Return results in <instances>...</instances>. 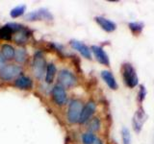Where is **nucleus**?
Returning a JSON list of instances; mask_svg holds the SVG:
<instances>
[{
    "label": "nucleus",
    "instance_id": "nucleus-1",
    "mask_svg": "<svg viewBox=\"0 0 154 144\" xmlns=\"http://www.w3.org/2000/svg\"><path fill=\"white\" fill-rule=\"evenodd\" d=\"M46 62L45 59V56L42 52H37L35 56L33 58V62H32V71L34 76L37 79L41 80L43 75L45 74V69H46Z\"/></svg>",
    "mask_w": 154,
    "mask_h": 144
},
{
    "label": "nucleus",
    "instance_id": "nucleus-2",
    "mask_svg": "<svg viewBox=\"0 0 154 144\" xmlns=\"http://www.w3.org/2000/svg\"><path fill=\"white\" fill-rule=\"evenodd\" d=\"M122 75L124 81V84L129 88H135L138 85V76L136 70L131 64L125 62L122 65Z\"/></svg>",
    "mask_w": 154,
    "mask_h": 144
},
{
    "label": "nucleus",
    "instance_id": "nucleus-3",
    "mask_svg": "<svg viewBox=\"0 0 154 144\" xmlns=\"http://www.w3.org/2000/svg\"><path fill=\"white\" fill-rule=\"evenodd\" d=\"M22 72V67L20 65L10 64H5L0 68V80L4 82L12 81L13 79L17 78L18 75H20Z\"/></svg>",
    "mask_w": 154,
    "mask_h": 144
},
{
    "label": "nucleus",
    "instance_id": "nucleus-4",
    "mask_svg": "<svg viewBox=\"0 0 154 144\" xmlns=\"http://www.w3.org/2000/svg\"><path fill=\"white\" fill-rule=\"evenodd\" d=\"M83 110V104L78 99H73L70 101L69 110H67V120L71 124L79 122L80 115Z\"/></svg>",
    "mask_w": 154,
    "mask_h": 144
},
{
    "label": "nucleus",
    "instance_id": "nucleus-5",
    "mask_svg": "<svg viewBox=\"0 0 154 144\" xmlns=\"http://www.w3.org/2000/svg\"><path fill=\"white\" fill-rule=\"evenodd\" d=\"M58 81H59L60 86H62L63 88H71L77 83V79L74 74L66 69H63L60 71L59 75H58Z\"/></svg>",
    "mask_w": 154,
    "mask_h": 144
},
{
    "label": "nucleus",
    "instance_id": "nucleus-6",
    "mask_svg": "<svg viewBox=\"0 0 154 144\" xmlns=\"http://www.w3.org/2000/svg\"><path fill=\"white\" fill-rule=\"evenodd\" d=\"M25 18L28 21L42 20V19H45V20H51V19L53 18V16L46 9H40V10H38V11L31 12V13L27 14L25 16Z\"/></svg>",
    "mask_w": 154,
    "mask_h": 144
},
{
    "label": "nucleus",
    "instance_id": "nucleus-7",
    "mask_svg": "<svg viewBox=\"0 0 154 144\" xmlns=\"http://www.w3.org/2000/svg\"><path fill=\"white\" fill-rule=\"evenodd\" d=\"M52 98L58 106H64L67 101L65 88L60 85H56L52 89Z\"/></svg>",
    "mask_w": 154,
    "mask_h": 144
},
{
    "label": "nucleus",
    "instance_id": "nucleus-8",
    "mask_svg": "<svg viewBox=\"0 0 154 144\" xmlns=\"http://www.w3.org/2000/svg\"><path fill=\"white\" fill-rule=\"evenodd\" d=\"M96 106L94 101H90V102L87 103L82 110V112L80 115V119H79V123L80 124H84L87 121H89L90 118L93 116V114L95 112Z\"/></svg>",
    "mask_w": 154,
    "mask_h": 144
},
{
    "label": "nucleus",
    "instance_id": "nucleus-9",
    "mask_svg": "<svg viewBox=\"0 0 154 144\" xmlns=\"http://www.w3.org/2000/svg\"><path fill=\"white\" fill-rule=\"evenodd\" d=\"M146 114L144 112V110L143 108H139L137 110V112H135L134 116H133V129L135 132L139 133L140 131L142 130V127L143 123L146 122Z\"/></svg>",
    "mask_w": 154,
    "mask_h": 144
},
{
    "label": "nucleus",
    "instance_id": "nucleus-10",
    "mask_svg": "<svg viewBox=\"0 0 154 144\" xmlns=\"http://www.w3.org/2000/svg\"><path fill=\"white\" fill-rule=\"evenodd\" d=\"M91 50L93 51L95 59L98 62H100L101 64H104L106 66L110 65V61H109L108 55L106 54V52L103 50L102 47L97 46V45H93L91 47Z\"/></svg>",
    "mask_w": 154,
    "mask_h": 144
},
{
    "label": "nucleus",
    "instance_id": "nucleus-11",
    "mask_svg": "<svg viewBox=\"0 0 154 144\" xmlns=\"http://www.w3.org/2000/svg\"><path fill=\"white\" fill-rule=\"evenodd\" d=\"M70 45L73 49L78 51L82 56H83L84 58H86V59H88V60L91 59V50H90V48L85 44V43L78 41V40H70Z\"/></svg>",
    "mask_w": 154,
    "mask_h": 144
},
{
    "label": "nucleus",
    "instance_id": "nucleus-12",
    "mask_svg": "<svg viewBox=\"0 0 154 144\" xmlns=\"http://www.w3.org/2000/svg\"><path fill=\"white\" fill-rule=\"evenodd\" d=\"M94 19H95V21L97 22L98 25L106 32L111 33V32H114L116 29H117V24L113 21H111L110 19H107L102 16H96L94 17Z\"/></svg>",
    "mask_w": 154,
    "mask_h": 144
},
{
    "label": "nucleus",
    "instance_id": "nucleus-13",
    "mask_svg": "<svg viewBox=\"0 0 154 144\" xmlns=\"http://www.w3.org/2000/svg\"><path fill=\"white\" fill-rule=\"evenodd\" d=\"M30 35H31V32L29 31L27 28L23 27L21 30H19L14 34L13 38L17 43H18V44H22V43H25L28 40Z\"/></svg>",
    "mask_w": 154,
    "mask_h": 144
},
{
    "label": "nucleus",
    "instance_id": "nucleus-14",
    "mask_svg": "<svg viewBox=\"0 0 154 144\" xmlns=\"http://www.w3.org/2000/svg\"><path fill=\"white\" fill-rule=\"evenodd\" d=\"M14 86L20 89H30L33 86V81L27 76H19L14 81Z\"/></svg>",
    "mask_w": 154,
    "mask_h": 144
},
{
    "label": "nucleus",
    "instance_id": "nucleus-15",
    "mask_svg": "<svg viewBox=\"0 0 154 144\" xmlns=\"http://www.w3.org/2000/svg\"><path fill=\"white\" fill-rule=\"evenodd\" d=\"M101 77L104 80V82L111 89H117L118 88V84L117 81H116L114 75L112 74V72H110L108 70H103L101 72Z\"/></svg>",
    "mask_w": 154,
    "mask_h": 144
},
{
    "label": "nucleus",
    "instance_id": "nucleus-16",
    "mask_svg": "<svg viewBox=\"0 0 154 144\" xmlns=\"http://www.w3.org/2000/svg\"><path fill=\"white\" fill-rule=\"evenodd\" d=\"M56 66L54 64H48L46 66V72H45V82L47 84H52L54 81L55 75H56Z\"/></svg>",
    "mask_w": 154,
    "mask_h": 144
},
{
    "label": "nucleus",
    "instance_id": "nucleus-17",
    "mask_svg": "<svg viewBox=\"0 0 154 144\" xmlns=\"http://www.w3.org/2000/svg\"><path fill=\"white\" fill-rule=\"evenodd\" d=\"M1 54L5 58V60H12L14 58L16 50L10 44H3L1 46Z\"/></svg>",
    "mask_w": 154,
    "mask_h": 144
},
{
    "label": "nucleus",
    "instance_id": "nucleus-18",
    "mask_svg": "<svg viewBox=\"0 0 154 144\" xmlns=\"http://www.w3.org/2000/svg\"><path fill=\"white\" fill-rule=\"evenodd\" d=\"M13 35H14V32L12 29L8 26V24L0 29V38H2V40H12Z\"/></svg>",
    "mask_w": 154,
    "mask_h": 144
},
{
    "label": "nucleus",
    "instance_id": "nucleus-19",
    "mask_svg": "<svg viewBox=\"0 0 154 144\" xmlns=\"http://www.w3.org/2000/svg\"><path fill=\"white\" fill-rule=\"evenodd\" d=\"M14 60H16L18 64H22L26 60H27V53L25 51V49L23 48H18V49L16 51V54H14Z\"/></svg>",
    "mask_w": 154,
    "mask_h": 144
},
{
    "label": "nucleus",
    "instance_id": "nucleus-20",
    "mask_svg": "<svg viewBox=\"0 0 154 144\" xmlns=\"http://www.w3.org/2000/svg\"><path fill=\"white\" fill-rule=\"evenodd\" d=\"M26 11V6L25 5H20V6H17L14 7L11 12H10V16H11L13 18H17L19 17L20 16L25 13Z\"/></svg>",
    "mask_w": 154,
    "mask_h": 144
},
{
    "label": "nucleus",
    "instance_id": "nucleus-21",
    "mask_svg": "<svg viewBox=\"0 0 154 144\" xmlns=\"http://www.w3.org/2000/svg\"><path fill=\"white\" fill-rule=\"evenodd\" d=\"M128 27L133 34L138 35V34H141L143 31V23H142V22H130L128 24Z\"/></svg>",
    "mask_w": 154,
    "mask_h": 144
},
{
    "label": "nucleus",
    "instance_id": "nucleus-22",
    "mask_svg": "<svg viewBox=\"0 0 154 144\" xmlns=\"http://www.w3.org/2000/svg\"><path fill=\"white\" fill-rule=\"evenodd\" d=\"M95 139L96 137L93 133H85L83 136H82L83 144H94Z\"/></svg>",
    "mask_w": 154,
    "mask_h": 144
},
{
    "label": "nucleus",
    "instance_id": "nucleus-23",
    "mask_svg": "<svg viewBox=\"0 0 154 144\" xmlns=\"http://www.w3.org/2000/svg\"><path fill=\"white\" fill-rule=\"evenodd\" d=\"M122 138L123 144H130L131 143V134H130L129 130L126 127H123L122 130Z\"/></svg>",
    "mask_w": 154,
    "mask_h": 144
},
{
    "label": "nucleus",
    "instance_id": "nucleus-24",
    "mask_svg": "<svg viewBox=\"0 0 154 144\" xmlns=\"http://www.w3.org/2000/svg\"><path fill=\"white\" fill-rule=\"evenodd\" d=\"M100 128V121L98 118H93L89 123V130L91 132L98 131Z\"/></svg>",
    "mask_w": 154,
    "mask_h": 144
},
{
    "label": "nucleus",
    "instance_id": "nucleus-25",
    "mask_svg": "<svg viewBox=\"0 0 154 144\" xmlns=\"http://www.w3.org/2000/svg\"><path fill=\"white\" fill-rule=\"evenodd\" d=\"M146 90L144 86L141 85L140 86V90H139V93H138V100L140 102H143L144 100V97H146Z\"/></svg>",
    "mask_w": 154,
    "mask_h": 144
},
{
    "label": "nucleus",
    "instance_id": "nucleus-26",
    "mask_svg": "<svg viewBox=\"0 0 154 144\" xmlns=\"http://www.w3.org/2000/svg\"><path fill=\"white\" fill-rule=\"evenodd\" d=\"M94 144H103V143H102V141L100 140V139L96 138V139H95V141L94 142Z\"/></svg>",
    "mask_w": 154,
    "mask_h": 144
}]
</instances>
